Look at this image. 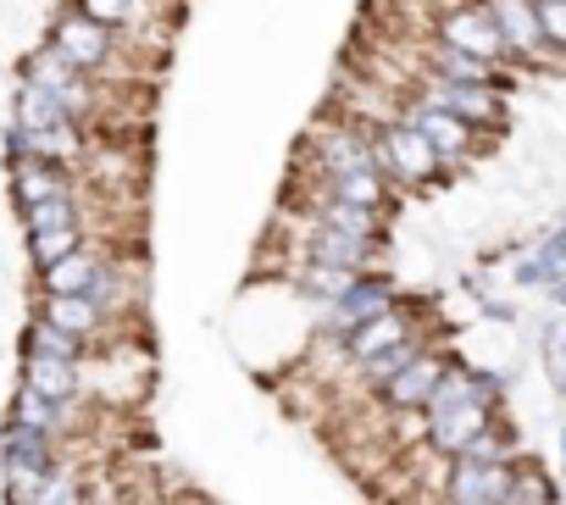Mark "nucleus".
<instances>
[{"mask_svg":"<svg viewBox=\"0 0 566 505\" xmlns=\"http://www.w3.org/2000/svg\"><path fill=\"white\" fill-rule=\"evenodd\" d=\"M367 139H373V161H378V172H384V183H389V189L422 194V189H433V183L450 172V167L433 156V145H428L422 134H411L400 117H395V123L367 128Z\"/></svg>","mask_w":566,"mask_h":505,"instance_id":"1","label":"nucleus"},{"mask_svg":"<svg viewBox=\"0 0 566 505\" xmlns=\"http://www.w3.org/2000/svg\"><path fill=\"white\" fill-rule=\"evenodd\" d=\"M400 301V290H395V273H384V267H367V273H356L350 284H345V295L334 301V306H323L317 312V323H312V339L317 345H328V350H339L361 323H373V317H384L389 306Z\"/></svg>","mask_w":566,"mask_h":505,"instance_id":"2","label":"nucleus"},{"mask_svg":"<svg viewBox=\"0 0 566 505\" xmlns=\"http://www.w3.org/2000/svg\"><path fill=\"white\" fill-rule=\"evenodd\" d=\"M395 117L411 128V134H422L428 145H433V156L444 161V167H467L472 156H483V150H494V139L489 134H478V128H467L461 117H450V112H439L433 101H422V95H395Z\"/></svg>","mask_w":566,"mask_h":505,"instance_id":"3","label":"nucleus"},{"mask_svg":"<svg viewBox=\"0 0 566 505\" xmlns=\"http://www.w3.org/2000/svg\"><path fill=\"white\" fill-rule=\"evenodd\" d=\"M356 172H378L367 128L350 123V117L317 123L312 139H306V178L312 183H328V178H356Z\"/></svg>","mask_w":566,"mask_h":505,"instance_id":"4","label":"nucleus"},{"mask_svg":"<svg viewBox=\"0 0 566 505\" xmlns=\"http://www.w3.org/2000/svg\"><path fill=\"white\" fill-rule=\"evenodd\" d=\"M433 40L461 51V56H472V62H489L500 73L511 67V51H505V40H500V29H494L483 0H450V7L433 18Z\"/></svg>","mask_w":566,"mask_h":505,"instance_id":"5","label":"nucleus"},{"mask_svg":"<svg viewBox=\"0 0 566 505\" xmlns=\"http://www.w3.org/2000/svg\"><path fill=\"white\" fill-rule=\"evenodd\" d=\"M411 95L433 101L439 112L461 117L467 128H478L489 139H500V128L511 123V90H500V84H433V78H417Z\"/></svg>","mask_w":566,"mask_h":505,"instance_id":"6","label":"nucleus"},{"mask_svg":"<svg viewBox=\"0 0 566 505\" xmlns=\"http://www.w3.org/2000/svg\"><path fill=\"white\" fill-rule=\"evenodd\" d=\"M73 73H101V67H112V56H117V34L112 29H101L95 18H84L78 7H73V0H67V7L51 18V40H45Z\"/></svg>","mask_w":566,"mask_h":505,"instance_id":"7","label":"nucleus"},{"mask_svg":"<svg viewBox=\"0 0 566 505\" xmlns=\"http://www.w3.org/2000/svg\"><path fill=\"white\" fill-rule=\"evenodd\" d=\"M295 262H312V267H339V273H367L378 267L384 244L378 239H356V233H339V228H317V222H301L295 228Z\"/></svg>","mask_w":566,"mask_h":505,"instance_id":"8","label":"nucleus"},{"mask_svg":"<svg viewBox=\"0 0 566 505\" xmlns=\"http://www.w3.org/2000/svg\"><path fill=\"white\" fill-rule=\"evenodd\" d=\"M444 367H450V350H433V345H428V350H417V356H411V361H406V367H400L373 400H378L389 417H417V411L433 400Z\"/></svg>","mask_w":566,"mask_h":505,"instance_id":"9","label":"nucleus"},{"mask_svg":"<svg viewBox=\"0 0 566 505\" xmlns=\"http://www.w3.org/2000/svg\"><path fill=\"white\" fill-rule=\"evenodd\" d=\"M406 339H422V317H417V306L395 301L384 317L361 323V328L339 345V361H345V367H367L373 356H384V350H395V345H406Z\"/></svg>","mask_w":566,"mask_h":505,"instance_id":"10","label":"nucleus"},{"mask_svg":"<svg viewBox=\"0 0 566 505\" xmlns=\"http://www.w3.org/2000/svg\"><path fill=\"white\" fill-rule=\"evenodd\" d=\"M505 51H511V67H538V62H555L544 34H538V12H533V0H483Z\"/></svg>","mask_w":566,"mask_h":505,"instance_id":"11","label":"nucleus"},{"mask_svg":"<svg viewBox=\"0 0 566 505\" xmlns=\"http://www.w3.org/2000/svg\"><path fill=\"white\" fill-rule=\"evenodd\" d=\"M511 466H483V461H450L439 505H505Z\"/></svg>","mask_w":566,"mask_h":505,"instance_id":"12","label":"nucleus"},{"mask_svg":"<svg viewBox=\"0 0 566 505\" xmlns=\"http://www.w3.org/2000/svg\"><path fill=\"white\" fill-rule=\"evenodd\" d=\"M34 317H40V323H51L56 334L78 339L84 350H95V345L106 339V323H112V317H106L101 306H90L84 295H45Z\"/></svg>","mask_w":566,"mask_h":505,"instance_id":"13","label":"nucleus"},{"mask_svg":"<svg viewBox=\"0 0 566 505\" xmlns=\"http://www.w3.org/2000/svg\"><path fill=\"white\" fill-rule=\"evenodd\" d=\"M7 183H12V206H18V211L45 206V200H62V194H78L73 167H56V161H23V167H7Z\"/></svg>","mask_w":566,"mask_h":505,"instance_id":"14","label":"nucleus"},{"mask_svg":"<svg viewBox=\"0 0 566 505\" xmlns=\"http://www.w3.org/2000/svg\"><path fill=\"white\" fill-rule=\"evenodd\" d=\"M84 406V400H78ZM78 406H56V400H40L34 389H12V406H7V428H23V433H45V439H67L73 433V417Z\"/></svg>","mask_w":566,"mask_h":505,"instance_id":"15","label":"nucleus"},{"mask_svg":"<svg viewBox=\"0 0 566 505\" xmlns=\"http://www.w3.org/2000/svg\"><path fill=\"white\" fill-rule=\"evenodd\" d=\"M18 389H34L40 400H56V406H78V400H84V367L45 361V356H23V383H18Z\"/></svg>","mask_w":566,"mask_h":505,"instance_id":"16","label":"nucleus"},{"mask_svg":"<svg viewBox=\"0 0 566 505\" xmlns=\"http://www.w3.org/2000/svg\"><path fill=\"white\" fill-rule=\"evenodd\" d=\"M101 262H106V256H101L95 244H78L73 256H62L56 267H45V273H40V284H45V295H84V290H90V278L101 273Z\"/></svg>","mask_w":566,"mask_h":505,"instance_id":"17","label":"nucleus"},{"mask_svg":"<svg viewBox=\"0 0 566 505\" xmlns=\"http://www.w3.org/2000/svg\"><path fill=\"white\" fill-rule=\"evenodd\" d=\"M560 499V483L533 461V455H516L511 461V488H505V505H555Z\"/></svg>","mask_w":566,"mask_h":505,"instance_id":"18","label":"nucleus"},{"mask_svg":"<svg viewBox=\"0 0 566 505\" xmlns=\"http://www.w3.org/2000/svg\"><path fill=\"white\" fill-rule=\"evenodd\" d=\"M522 250H527V262H533V273H538V284H544V290L566 278V222L538 228Z\"/></svg>","mask_w":566,"mask_h":505,"instance_id":"19","label":"nucleus"},{"mask_svg":"<svg viewBox=\"0 0 566 505\" xmlns=\"http://www.w3.org/2000/svg\"><path fill=\"white\" fill-rule=\"evenodd\" d=\"M84 499H90V483H84V466L62 455V461L51 466V477H45V483L34 488V499H29V505H84Z\"/></svg>","mask_w":566,"mask_h":505,"instance_id":"20","label":"nucleus"},{"mask_svg":"<svg viewBox=\"0 0 566 505\" xmlns=\"http://www.w3.org/2000/svg\"><path fill=\"white\" fill-rule=\"evenodd\" d=\"M23 356H45V361H67V367H84L90 361V350L78 345V339H67V334H56L51 323H29V339H23Z\"/></svg>","mask_w":566,"mask_h":505,"instance_id":"21","label":"nucleus"},{"mask_svg":"<svg viewBox=\"0 0 566 505\" xmlns=\"http://www.w3.org/2000/svg\"><path fill=\"white\" fill-rule=\"evenodd\" d=\"M29 233H56V228H84V206L78 194H62V200H45V206H29L18 211Z\"/></svg>","mask_w":566,"mask_h":505,"instance_id":"22","label":"nucleus"},{"mask_svg":"<svg viewBox=\"0 0 566 505\" xmlns=\"http://www.w3.org/2000/svg\"><path fill=\"white\" fill-rule=\"evenodd\" d=\"M78 244H90L84 239V228H56V233H29V262H34V273H45V267H56L62 256H73Z\"/></svg>","mask_w":566,"mask_h":505,"instance_id":"23","label":"nucleus"},{"mask_svg":"<svg viewBox=\"0 0 566 505\" xmlns=\"http://www.w3.org/2000/svg\"><path fill=\"white\" fill-rule=\"evenodd\" d=\"M417 350H428V334H422V339H406V345H395V350H384V356H373L367 367H356V378L367 383V394H378V389H384V383H389Z\"/></svg>","mask_w":566,"mask_h":505,"instance_id":"24","label":"nucleus"},{"mask_svg":"<svg viewBox=\"0 0 566 505\" xmlns=\"http://www.w3.org/2000/svg\"><path fill=\"white\" fill-rule=\"evenodd\" d=\"M533 12H538V34H544L549 56L566 62V0H533Z\"/></svg>","mask_w":566,"mask_h":505,"instance_id":"25","label":"nucleus"},{"mask_svg":"<svg viewBox=\"0 0 566 505\" xmlns=\"http://www.w3.org/2000/svg\"><path fill=\"white\" fill-rule=\"evenodd\" d=\"M73 7H78L84 18H95L101 29H112V34L139 18V0H73Z\"/></svg>","mask_w":566,"mask_h":505,"instance_id":"26","label":"nucleus"},{"mask_svg":"<svg viewBox=\"0 0 566 505\" xmlns=\"http://www.w3.org/2000/svg\"><path fill=\"white\" fill-rule=\"evenodd\" d=\"M478 312H483L489 323H505V328L516 323V306H511V301H500L494 290H483V295H478Z\"/></svg>","mask_w":566,"mask_h":505,"instance_id":"27","label":"nucleus"},{"mask_svg":"<svg viewBox=\"0 0 566 505\" xmlns=\"http://www.w3.org/2000/svg\"><path fill=\"white\" fill-rule=\"evenodd\" d=\"M544 301H549V312H566V278H560V284H549V290H544Z\"/></svg>","mask_w":566,"mask_h":505,"instance_id":"28","label":"nucleus"},{"mask_svg":"<svg viewBox=\"0 0 566 505\" xmlns=\"http://www.w3.org/2000/svg\"><path fill=\"white\" fill-rule=\"evenodd\" d=\"M555 444H560V461H566V422H560V433H555Z\"/></svg>","mask_w":566,"mask_h":505,"instance_id":"29","label":"nucleus"},{"mask_svg":"<svg viewBox=\"0 0 566 505\" xmlns=\"http://www.w3.org/2000/svg\"><path fill=\"white\" fill-rule=\"evenodd\" d=\"M0 439H7V428H0Z\"/></svg>","mask_w":566,"mask_h":505,"instance_id":"30","label":"nucleus"}]
</instances>
